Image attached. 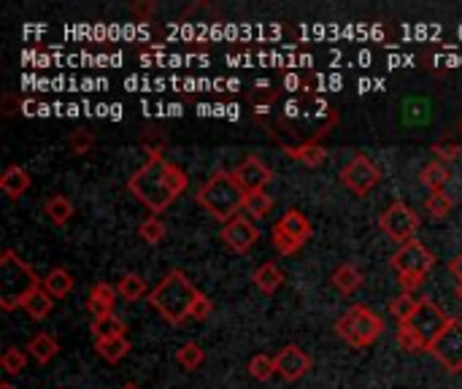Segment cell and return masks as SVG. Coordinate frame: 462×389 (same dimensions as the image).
<instances>
[{"label": "cell", "mask_w": 462, "mask_h": 389, "mask_svg": "<svg viewBox=\"0 0 462 389\" xmlns=\"http://www.w3.org/2000/svg\"><path fill=\"white\" fill-rule=\"evenodd\" d=\"M419 178H422V184H425L430 192H443V184L451 178V173H449V165H446V162L433 160V162H427V165L422 168Z\"/></svg>", "instance_id": "cell-23"}, {"label": "cell", "mask_w": 462, "mask_h": 389, "mask_svg": "<svg viewBox=\"0 0 462 389\" xmlns=\"http://www.w3.org/2000/svg\"><path fill=\"white\" fill-rule=\"evenodd\" d=\"M198 203L201 209H206L214 219L219 222H230L243 211L246 203V192L241 189V184L235 181V173L230 170H219L214 173L201 189H198Z\"/></svg>", "instance_id": "cell-3"}, {"label": "cell", "mask_w": 462, "mask_h": 389, "mask_svg": "<svg viewBox=\"0 0 462 389\" xmlns=\"http://www.w3.org/2000/svg\"><path fill=\"white\" fill-rule=\"evenodd\" d=\"M117 292H120V298H125L128 303H136V301H141L146 295V281L138 273H128V276L120 278Z\"/></svg>", "instance_id": "cell-26"}, {"label": "cell", "mask_w": 462, "mask_h": 389, "mask_svg": "<svg viewBox=\"0 0 462 389\" xmlns=\"http://www.w3.org/2000/svg\"><path fill=\"white\" fill-rule=\"evenodd\" d=\"M117 295H120L117 286H111V284H106V281L95 284V286L89 289V298H87V311H89L92 317H95V319L114 314Z\"/></svg>", "instance_id": "cell-14"}, {"label": "cell", "mask_w": 462, "mask_h": 389, "mask_svg": "<svg viewBox=\"0 0 462 389\" xmlns=\"http://www.w3.org/2000/svg\"><path fill=\"white\" fill-rule=\"evenodd\" d=\"M187 184H190V178L181 165L165 160L162 149H149L146 162L130 176L128 189H130V194H136L138 203H144L149 211L160 214L184 189H187Z\"/></svg>", "instance_id": "cell-1"}, {"label": "cell", "mask_w": 462, "mask_h": 389, "mask_svg": "<svg viewBox=\"0 0 462 389\" xmlns=\"http://www.w3.org/2000/svg\"><path fill=\"white\" fill-rule=\"evenodd\" d=\"M279 225H282V228H285V233H287V236H293L298 244H306V241L314 236V228H311L309 217H306L303 211H298V209H290V211L279 219Z\"/></svg>", "instance_id": "cell-18"}, {"label": "cell", "mask_w": 462, "mask_h": 389, "mask_svg": "<svg viewBox=\"0 0 462 389\" xmlns=\"http://www.w3.org/2000/svg\"><path fill=\"white\" fill-rule=\"evenodd\" d=\"M433 154L441 162H451V160H457L462 154V146L451 144V141H438V144H433Z\"/></svg>", "instance_id": "cell-37"}, {"label": "cell", "mask_w": 462, "mask_h": 389, "mask_svg": "<svg viewBox=\"0 0 462 389\" xmlns=\"http://www.w3.org/2000/svg\"><path fill=\"white\" fill-rule=\"evenodd\" d=\"M38 286L41 278L36 276V270L25 260H20L14 249H6L0 257V306H4V311L20 309Z\"/></svg>", "instance_id": "cell-5"}, {"label": "cell", "mask_w": 462, "mask_h": 389, "mask_svg": "<svg viewBox=\"0 0 462 389\" xmlns=\"http://www.w3.org/2000/svg\"><path fill=\"white\" fill-rule=\"evenodd\" d=\"M392 268L398 276H427L435 268V254L422 244V241H411L406 246H400L392 254Z\"/></svg>", "instance_id": "cell-9"}, {"label": "cell", "mask_w": 462, "mask_h": 389, "mask_svg": "<svg viewBox=\"0 0 462 389\" xmlns=\"http://www.w3.org/2000/svg\"><path fill=\"white\" fill-rule=\"evenodd\" d=\"M133 12H136L138 17H144V14H149V12H154V4H146V6H133Z\"/></svg>", "instance_id": "cell-41"}, {"label": "cell", "mask_w": 462, "mask_h": 389, "mask_svg": "<svg viewBox=\"0 0 462 389\" xmlns=\"http://www.w3.org/2000/svg\"><path fill=\"white\" fill-rule=\"evenodd\" d=\"M451 198H449V194L446 192H430L427 194V201H425V211L433 217V219H443L449 211H451Z\"/></svg>", "instance_id": "cell-32"}, {"label": "cell", "mask_w": 462, "mask_h": 389, "mask_svg": "<svg viewBox=\"0 0 462 389\" xmlns=\"http://www.w3.org/2000/svg\"><path fill=\"white\" fill-rule=\"evenodd\" d=\"M335 333L354 349L371 346L382 338L384 333V319L367 306H351L338 322H335Z\"/></svg>", "instance_id": "cell-6"}, {"label": "cell", "mask_w": 462, "mask_h": 389, "mask_svg": "<svg viewBox=\"0 0 462 389\" xmlns=\"http://www.w3.org/2000/svg\"><path fill=\"white\" fill-rule=\"evenodd\" d=\"M249 373L257 381H270L276 373H279V370H276V357H270V354H254L249 360Z\"/></svg>", "instance_id": "cell-29"}, {"label": "cell", "mask_w": 462, "mask_h": 389, "mask_svg": "<svg viewBox=\"0 0 462 389\" xmlns=\"http://www.w3.org/2000/svg\"><path fill=\"white\" fill-rule=\"evenodd\" d=\"M252 281H254V286L262 292V295H273V292H279V289H282V284H285V273H282L279 268H276L273 262H265V265H260V268L254 270Z\"/></svg>", "instance_id": "cell-19"}, {"label": "cell", "mask_w": 462, "mask_h": 389, "mask_svg": "<svg viewBox=\"0 0 462 389\" xmlns=\"http://www.w3.org/2000/svg\"><path fill=\"white\" fill-rule=\"evenodd\" d=\"M211 311H214L211 298H209V295H203V292H198V298H195V303H193V309H190V319L203 322V319H209V317H211Z\"/></svg>", "instance_id": "cell-36"}, {"label": "cell", "mask_w": 462, "mask_h": 389, "mask_svg": "<svg viewBox=\"0 0 462 389\" xmlns=\"http://www.w3.org/2000/svg\"><path fill=\"white\" fill-rule=\"evenodd\" d=\"M419 309V301L414 298V295H408V292H400V295L390 303V311H392V317L403 325L406 319H411V314Z\"/></svg>", "instance_id": "cell-31"}, {"label": "cell", "mask_w": 462, "mask_h": 389, "mask_svg": "<svg viewBox=\"0 0 462 389\" xmlns=\"http://www.w3.org/2000/svg\"><path fill=\"white\" fill-rule=\"evenodd\" d=\"M330 281H333V286L341 292V295H354V292L362 286V281H365V276L359 273V268L357 265H351V262H343V265H338L335 270H333V276H330Z\"/></svg>", "instance_id": "cell-16"}, {"label": "cell", "mask_w": 462, "mask_h": 389, "mask_svg": "<svg viewBox=\"0 0 462 389\" xmlns=\"http://www.w3.org/2000/svg\"><path fill=\"white\" fill-rule=\"evenodd\" d=\"M398 278H400L403 292H408V295H414V292L425 284V278H422V276H398Z\"/></svg>", "instance_id": "cell-39"}, {"label": "cell", "mask_w": 462, "mask_h": 389, "mask_svg": "<svg viewBox=\"0 0 462 389\" xmlns=\"http://www.w3.org/2000/svg\"><path fill=\"white\" fill-rule=\"evenodd\" d=\"M222 241L233 249V252H238V254H246L257 241H260V230H257V225L249 219V217H235V219H230L225 228H222Z\"/></svg>", "instance_id": "cell-12"}, {"label": "cell", "mask_w": 462, "mask_h": 389, "mask_svg": "<svg viewBox=\"0 0 462 389\" xmlns=\"http://www.w3.org/2000/svg\"><path fill=\"white\" fill-rule=\"evenodd\" d=\"M0 365H4V370H6L9 376H17V373L25 370L28 354H25L22 349H17V346H9V349L4 352V357H0Z\"/></svg>", "instance_id": "cell-33"}, {"label": "cell", "mask_w": 462, "mask_h": 389, "mask_svg": "<svg viewBox=\"0 0 462 389\" xmlns=\"http://www.w3.org/2000/svg\"><path fill=\"white\" fill-rule=\"evenodd\" d=\"M285 154L295 162H303L306 168H319L327 160L325 146H319L317 141H306V144H298V146H285Z\"/></svg>", "instance_id": "cell-17"}, {"label": "cell", "mask_w": 462, "mask_h": 389, "mask_svg": "<svg viewBox=\"0 0 462 389\" xmlns=\"http://www.w3.org/2000/svg\"><path fill=\"white\" fill-rule=\"evenodd\" d=\"M341 184L351 189L354 194H367L379 181H382V168L365 154H357L343 170H341Z\"/></svg>", "instance_id": "cell-10"}, {"label": "cell", "mask_w": 462, "mask_h": 389, "mask_svg": "<svg viewBox=\"0 0 462 389\" xmlns=\"http://www.w3.org/2000/svg\"><path fill=\"white\" fill-rule=\"evenodd\" d=\"M92 144H95V138H92L87 130H78V133L70 136V149H73L76 154H87V152L92 149Z\"/></svg>", "instance_id": "cell-38"}, {"label": "cell", "mask_w": 462, "mask_h": 389, "mask_svg": "<svg viewBox=\"0 0 462 389\" xmlns=\"http://www.w3.org/2000/svg\"><path fill=\"white\" fill-rule=\"evenodd\" d=\"M195 284L187 278V273L181 270H170L149 295V306L157 309V314L168 322V325H181L184 319H190V309L198 298Z\"/></svg>", "instance_id": "cell-2"}, {"label": "cell", "mask_w": 462, "mask_h": 389, "mask_svg": "<svg viewBox=\"0 0 462 389\" xmlns=\"http://www.w3.org/2000/svg\"><path fill=\"white\" fill-rule=\"evenodd\" d=\"M57 352H60V343H57V338H54L52 333H36V335L28 341V354H30L33 360H38L41 365L52 362V360L57 357Z\"/></svg>", "instance_id": "cell-20"}, {"label": "cell", "mask_w": 462, "mask_h": 389, "mask_svg": "<svg viewBox=\"0 0 462 389\" xmlns=\"http://www.w3.org/2000/svg\"><path fill=\"white\" fill-rule=\"evenodd\" d=\"M270 236H273V246L279 249L282 254H295V252H298V249L303 246V244H298V241H295L293 236H287V233H285V228H282L279 222L273 225Z\"/></svg>", "instance_id": "cell-34"}, {"label": "cell", "mask_w": 462, "mask_h": 389, "mask_svg": "<svg viewBox=\"0 0 462 389\" xmlns=\"http://www.w3.org/2000/svg\"><path fill=\"white\" fill-rule=\"evenodd\" d=\"M270 209H273V198H270L268 192H254V194H246L243 211H246L249 217L262 219V217H268V214H270Z\"/></svg>", "instance_id": "cell-30"}, {"label": "cell", "mask_w": 462, "mask_h": 389, "mask_svg": "<svg viewBox=\"0 0 462 389\" xmlns=\"http://www.w3.org/2000/svg\"><path fill=\"white\" fill-rule=\"evenodd\" d=\"M446 325H449V317L430 298H419V309L411 314V319H406L398 327V343L406 352H427Z\"/></svg>", "instance_id": "cell-4"}, {"label": "cell", "mask_w": 462, "mask_h": 389, "mask_svg": "<svg viewBox=\"0 0 462 389\" xmlns=\"http://www.w3.org/2000/svg\"><path fill=\"white\" fill-rule=\"evenodd\" d=\"M176 362L184 368V370H198L203 362H206V352H203V346H198V343H181L178 346V352H176Z\"/></svg>", "instance_id": "cell-28"}, {"label": "cell", "mask_w": 462, "mask_h": 389, "mask_svg": "<svg viewBox=\"0 0 462 389\" xmlns=\"http://www.w3.org/2000/svg\"><path fill=\"white\" fill-rule=\"evenodd\" d=\"M95 349H98V354H101L106 362H120L122 357H128L130 341H128V335L109 338V341H95Z\"/></svg>", "instance_id": "cell-27"}, {"label": "cell", "mask_w": 462, "mask_h": 389, "mask_svg": "<svg viewBox=\"0 0 462 389\" xmlns=\"http://www.w3.org/2000/svg\"><path fill=\"white\" fill-rule=\"evenodd\" d=\"M44 211L57 228H65L73 217V203L65 198V194H52V198L44 203Z\"/></svg>", "instance_id": "cell-25"}, {"label": "cell", "mask_w": 462, "mask_h": 389, "mask_svg": "<svg viewBox=\"0 0 462 389\" xmlns=\"http://www.w3.org/2000/svg\"><path fill=\"white\" fill-rule=\"evenodd\" d=\"M128 333V325L125 319H120L117 314H109V317H101L92 322V335H95V341H109V338H120Z\"/></svg>", "instance_id": "cell-24"}, {"label": "cell", "mask_w": 462, "mask_h": 389, "mask_svg": "<svg viewBox=\"0 0 462 389\" xmlns=\"http://www.w3.org/2000/svg\"><path fill=\"white\" fill-rule=\"evenodd\" d=\"M122 389H138V386H136V384H125Z\"/></svg>", "instance_id": "cell-44"}, {"label": "cell", "mask_w": 462, "mask_h": 389, "mask_svg": "<svg viewBox=\"0 0 462 389\" xmlns=\"http://www.w3.org/2000/svg\"><path fill=\"white\" fill-rule=\"evenodd\" d=\"M379 228L384 230V236L400 246L411 244L417 238V230H419V217L414 209H408L406 203H392L382 217H379Z\"/></svg>", "instance_id": "cell-7"}, {"label": "cell", "mask_w": 462, "mask_h": 389, "mask_svg": "<svg viewBox=\"0 0 462 389\" xmlns=\"http://www.w3.org/2000/svg\"><path fill=\"white\" fill-rule=\"evenodd\" d=\"M138 236L146 241V244H160L162 238H165V225H162V219H157V217H149L146 222H141V228H138Z\"/></svg>", "instance_id": "cell-35"}, {"label": "cell", "mask_w": 462, "mask_h": 389, "mask_svg": "<svg viewBox=\"0 0 462 389\" xmlns=\"http://www.w3.org/2000/svg\"><path fill=\"white\" fill-rule=\"evenodd\" d=\"M73 286H76V281H73L70 270H65V268H52V270H49V276L44 278V289L49 292V295H52L54 301H60V298L70 295Z\"/></svg>", "instance_id": "cell-21"}, {"label": "cell", "mask_w": 462, "mask_h": 389, "mask_svg": "<svg viewBox=\"0 0 462 389\" xmlns=\"http://www.w3.org/2000/svg\"><path fill=\"white\" fill-rule=\"evenodd\" d=\"M235 181L241 184V189L246 192V194H254V192H265V186L270 184V178H273V170H270V165H265L260 157H246L235 170Z\"/></svg>", "instance_id": "cell-11"}, {"label": "cell", "mask_w": 462, "mask_h": 389, "mask_svg": "<svg viewBox=\"0 0 462 389\" xmlns=\"http://www.w3.org/2000/svg\"><path fill=\"white\" fill-rule=\"evenodd\" d=\"M457 298H459V301H462V284H459V286H457Z\"/></svg>", "instance_id": "cell-43"}, {"label": "cell", "mask_w": 462, "mask_h": 389, "mask_svg": "<svg viewBox=\"0 0 462 389\" xmlns=\"http://www.w3.org/2000/svg\"><path fill=\"white\" fill-rule=\"evenodd\" d=\"M276 370H279V376L285 381H298L311 370V357L301 346L290 343L276 354Z\"/></svg>", "instance_id": "cell-13"}, {"label": "cell", "mask_w": 462, "mask_h": 389, "mask_svg": "<svg viewBox=\"0 0 462 389\" xmlns=\"http://www.w3.org/2000/svg\"><path fill=\"white\" fill-rule=\"evenodd\" d=\"M22 309H25L33 319H46V317L52 314V309H54V298L49 295V292H46L44 286H38V289H33L30 295L25 298Z\"/></svg>", "instance_id": "cell-22"}, {"label": "cell", "mask_w": 462, "mask_h": 389, "mask_svg": "<svg viewBox=\"0 0 462 389\" xmlns=\"http://www.w3.org/2000/svg\"><path fill=\"white\" fill-rule=\"evenodd\" d=\"M0 389H17V386H12L9 381H4V384H0Z\"/></svg>", "instance_id": "cell-42"}, {"label": "cell", "mask_w": 462, "mask_h": 389, "mask_svg": "<svg viewBox=\"0 0 462 389\" xmlns=\"http://www.w3.org/2000/svg\"><path fill=\"white\" fill-rule=\"evenodd\" d=\"M30 181L33 178H30V173L22 165H9L4 170V176H0V189H4L6 198L17 201V198H22V194L30 189Z\"/></svg>", "instance_id": "cell-15"}, {"label": "cell", "mask_w": 462, "mask_h": 389, "mask_svg": "<svg viewBox=\"0 0 462 389\" xmlns=\"http://www.w3.org/2000/svg\"><path fill=\"white\" fill-rule=\"evenodd\" d=\"M427 354H433L449 373H459L462 370V322L449 319L443 333L430 343Z\"/></svg>", "instance_id": "cell-8"}, {"label": "cell", "mask_w": 462, "mask_h": 389, "mask_svg": "<svg viewBox=\"0 0 462 389\" xmlns=\"http://www.w3.org/2000/svg\"><path fill=\"white\" fill-rule=\"evenodd\" d=\"M449 270H451V273H454V278L462 284V252H459V254H457L451 262H449Z\"/></svg>", "instance_id": "cell-40"}]
</instances>
